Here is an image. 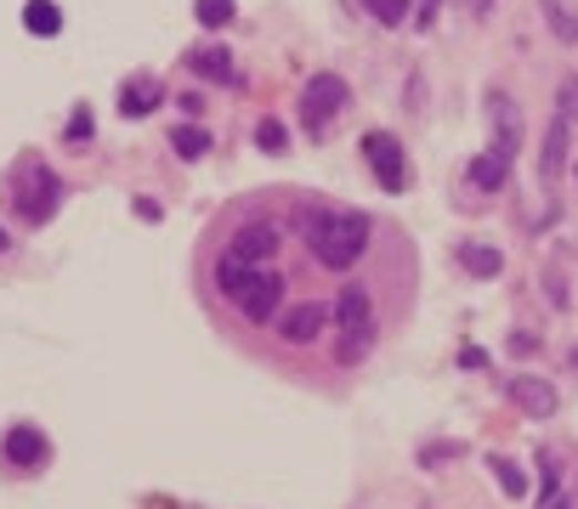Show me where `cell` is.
I'll return each instance as SVG.
<instances>
[{
  "mask_svg": "<svg viewBox=\"0 0 578 509\" xmlns=\"http://www.w3.org/2000/svg\"><path fill=\"white\" fill-rule=\"evenodd\" d=\"M296 227L312 249V261L329 267V272L358 267L363 249H369V216H358V210H318V204H307L296 216Z\"/></svg>",
  "mask_w": 578,
  "mask_h": 509,
  "instance_id": "obj_1",
  "label": "cell"
},
{
  "mask_svg": "<svg viewBox=\"0 0 578 509\" xmlns=\"http://www.w3.org/2000/svg\"><path fill=\"white\" fill-rule=\"evenodd\" d=\"M374 305H369V289L347 283L341 300H334V363H363L369 345H374Z\"/></svg>",
  "mask_w": 578,
  "mask_h": 509,
  "instance_id": "obj_2",
  "label": "cell"
},
{
  "mask_svg": "<svg viewBox=\"0 0 578 509\" xmlns=\"http://www.w3.org/2000/svg\"><path fill=\"white\" fill-rule=\"evenodd\" d=\"M12 204H18V216L29 221V227H45L58 216V204H63V181L45 170L40 159H18V170H12V193H7Z\"/></svg>",
  "mask_w": 578,
  "mask_h": 509,
  "instance_id": "obj_3",
  "label": "cell"
},
{
  "mask_svg": "<svg viewBox=\"0 0 578 509\" xmlns=\"http://www.w3.org/2000/svg\"><path fill=\"white\" fill-rule=\"evenodd\" d=\"M347 102H352V91H347L341 74H312L307 91H301V125H307V136H323L329 120H341Z\"/></svg>",
  "mask_w": 578,
  "mask_h": 509,
  "instance_id": "obj_4",
  "label": "cell"
},
{
  "mask_svg": "<svg viewBox=\"0 0 578 509\" xmlns=\"http://www.w3.org/2000/svg\"><path fill=\"white\" fill-rule=\"evenodd\" d=\"M363 159H369V170L380 176L385 193H403L409 187V159H403V142L392 131H369L363 136Z\"/></svg>",
  "mask_w": 578,
  "mask_h": 509,
  "instance_id": "obj_5",
  "label": "cell"
},
{
  "mask_svg": "<svg viewBox=\"0 0 578 509\" xmlns=\"http://www.w3.org/2000/svg\"><path fill=\"white\" fill-rule=\"evenodd\" d=\"M488 131H494V153L499 159H516V147H522V108H516V96L510 91H488Z\"/></svg>",
  "mask_w": 578,
  "mask_h": 509,
  "instance_id": "obj_6",
  "label": "cell"
},
{
  "mask_svg": "<svg viewBox=\"0 0 578 509\" xmlns=\"http://www.w3.org/2000/svg\"><path fill=\"white\" fill-rule=\"evenodd\" d=\"M0 458H7V465L12 470H45V465H52V442H45L34 425H12L7 430V442H0Z\"/></svg>",
  "mask_w": 578,
  "mask_h": 509,
  "instance_id": "obj_7",
  "label": "cell"
},
{
  "mask_svg": "<svg viewBox=\"0 0 578 509\" xmlns=\"http://www.w3.org/2000/svg\"><path fill=\"white\" fill-rule=\"evenodd\" d=\"M329 305L323 300H307V305H289V312H278V334L289 340V345H312L323 329H329Z\"/></svg>",
  "mask_w": 578,
  "mask_h": 509,
  "instance_id": "obj_8",
  "label": "cell"
},
{
  "mask_svg": "<svg viewBox=\"0 0 578 509\" xmlns=\"http://www.w3.org/2000/svg\"><path fill=\"white\" fill-rule=\"evenodd\" d=\"M505 396L522 407L527 419H550V414H556V402H561V396H556V385H550V380H539V374H516V380L505 385Z\"/></svg>",
  "mask_w": 578,
  "mask_h": 509,
  "instance_id": "obj_9",
  "label": "cell"
},
{
  "mask_svg": "<svg viewBox=\"0 0 578 509\" xmlns=\"http://www.w3.org/2000/svg\"><path fill=\"white\" fill-rule=\"evenodd\" d=\"M159 102H165L159 74H131V80L120 85V114H125V120H148Z\"/></svg>",
  "mask_w": 578,
  "mask_h": 509,
  "instance_id": "obj_10",
  "label": "cell"
},
{
  "mask_svg": "<svg viewBox=\"0 0 578 509\" xmlns=\"http://www.w3.org/2000/svg\"><path fill=\"white\" fill-rule=\"evenodd\" d=\"M238 312H245L250 323H272V318L283 312V278H278V272H261L256 289L238 300Z\"/></svg>",
  "mask_w": 578,
  "mask_h": 509,
  "instance_id": "obj_11",
  "label": "cell"
},
{
  "mask_svg": "<svg viewBox=\"0 0 578 509\" xmlns=\"http://www.w3.org/2000/svg\"><path fill=\"white\" fill-rule=\"evenodd\" d=\"M567 147H572V125H567V120H550V125H545V147H539V181H545V187L561 181Z\"/></svg>",
  "mask_w": 578,
  "mask_h": 509,
  "instance_id": "obj_12",
  "label": "cell"
},
{
  "mask_svg": "<svg viewBox=\"0 0 578 509\" xmlns=\"http://www.w3.org/2000/svg\"><path fill=\"white\" fill-rule=\"evenodd\" d=\"M187 69L199 74V80H216V85H245V80H238V69H233V51L227 45H193L187 51Z\"/></svg>",
  "mask_w": 578,
  "mask_h": 509,
  "instance_id": "obj_13",
  "label": "cell"
},
{
  "mask_svg": "<svg viewBox=\"0 0 578 509\" xmlns=\"http://www.w3.org/2000/svg\"><path fill=\"white\" fill-rule=\"evenodd\" d=\"M283 249V238H278V227H267V221H250V227H238V238H233V254L238 261H272V254Z\"/></svg>",
  "mask_w": 578,
  "mask_h": 509,
  "instance_id": "obj_14",
  "label": "cell"
},
{
  "mask_svg": "<svg viewBox=\"0 0 578 509\" xmlns=\"http://www.w3.org/2000/svg\"><path fill=\"white\" fill-rule=\"evenodd\" d=\"M256 278H261V272H256L250 261H238V254H233V249H227V254H221V261H216V289H221V294H227L233 305H238V300H245V294L256 289Z\"/></svg>",
  "mask_w": 578,
  "mask_h": 509,
  "instance_id": "obj_15",
  "label": "cell"
},
{
  "mask_svg": "<svg viewBox=\"0 0 578 509\" xmlns=\"http://www.w3.org/2000/svg\"><path fill=\"white\" fill-rule=\"evenodd\" d=\"M505 181H510V159H499L494 147L471 159V187L476 193H505Z\"/></svg>",
  "mask_w": 578,
  "mask_h": 509,
  "instance_id": "obj_16",
  "label": "cell"
},
{
  "mask_svg": "<svg viewBox=\"0 0 578 509\" xmlns=\"http://www.w3.org/2000/svg\"><path fill=\"white\" fill-rule=\"evenodd\" d=\"M23 29H29V34H40V40L63 34V12H58V0H29V7H23Z\"/></svg>",
  "mask_w": 578,
  "mask_h": 509,
  "instance_id": "obj_17",
  "label": "cell"
},
{
  "mask_svg": "<svg viewBox=\"0 0 578 509\" xmlns=\"http://www.w3.org/2000/svg\"><path fill=\"white\" fill-rule=\"evenodd\" d=\"M460 267H465L471 278H499V272H505V254L488 249V243H465V249H460Z\"/></svg>",
  "mask_w": 578,
  "mask_h": 509,
  "instance_id": "obj_18",
  "label": "cell"
},
{
  "mask_svg": "<svg viewBox=\"0 0 578 509\" xmlns=\"http://www.w3.org/2000/svg\"><path fill=\"white\" fill-rule=\"evenodd\" d=\"M545 7V29L561 40V45H578V12L567 7V0H539Z\"/></svg>",
  "mask_w": 578,
  "mask_h": 509,
  "instance_id": "obj_19",
  "label": "cell"
},
{
  "mask_svg": "<svg viewBox=\"0 0 578 509\" xmlns=\"http://www.w3.org/2000/svg\"><path fill=\"white\" fill-rule=\"evenodd\" d=\"M488 470H494V481H499V492H505V498H522V492H527V476H522L516 458L494 453V458H488Z\"/></svg>",
  "mask_w": 578,
  "mask_h": 509,
  "instance_id": "obj_20",
  "label": "cell"
},
{
  "mask_svg": "<svg viewBox=\"0 0 578 509\" xmlns=\"http://www.w3.org/2000/svg\"><path fill=\"white\" fill-rule=\"evenodd\" d=\"M171 147L182 153V159H205V153H210V136H205V125H176V131H171Z\"/></svg>",
  "mask_w": 578,
  "mask_h": 509,
  "instance_id": "obj_21",
  "label": "cell"
},
{
  "mask_svg": "<svg viewBox=\"0 0 578 509\" xmlns=\"http://www.w3.org/2000/svg\"><path fill=\"white\" fill-rule=\"evenodd\" d=\"M363 12L380 23V29H398L409 18V0H363Z\"/></svg>",
  "mask_w": 578,
  "mask_h": 509,
  "instance_id": "obj_22",
  "label": "cell"
},
{
  "mask_svg": "<svg viewBox=\"0 0 578 509\" xmlns=\"http://www.w3.org/2000/svg\"><path fill=\"white\" fill-rule=\"evenodd\" d=\"M193 18L205 29H227L233 23V0H193Z\"/></svg>",
  "mask_w": 578,
  "mask_h": 509,
  "instance_id": "obj_23",
  "label": "cell"
},
{
  "mask_svg": "<svg viewBox=\"0 0 578 509\" xmlns=\"http://www.w3.org/2000/svg\"><path fill=\"white\" fill-rule=\"evenodd\" d=\"M556 120L578 125V74H561V85H556Z\"/></svg>",
  "mask_w": 578,
  "mask_h": 509,
  "instance_id": "obj_24",
  "label": "cell"
},
{
  "mask_svg": "<svg viewBox=\"0 0 578 509\" xmlns=\"http://www.w3.org/2000/svg\"><path fill=\"white\" fill-rule=\"evenodd\" d=\"M256 147H261V153H283V147H289L283 120H261V125H256Z\"/></svg>",
  "mask_w": 578,
  "mask_h": 509,
  "instance_id": "obj_25",
  "label": "cell"
},
{
  "mask_svg": "<svg viewBox=\"0 0 578 509\" xmlns=\"http://www.w3.org/2000/svg\"><path fill=\"white\" fill-rule=\"evenodd\" d=\"M465 447L460 442H431V447H420V465H443V458H460Z\"/></svg>",
  "mask_w": 578,
  "mask_h": 509,
  "instance_id": "obj_26",
  "label": "cell"
},
{
  "mask_svg": "<svg viewBox=\"0 0 578 509\" xmlns=\"http://www.w3.org/2000/svg\"><path fill=\"white\" fill-rule=\"evenodd\" d=\"M69 142H91V108H74V120H69Z\"/></svg>",
  "mask_w": 578,
  "mask_h": 509,
  "instance_id": "obj_27",
  "label": "cell"
},
{
  "mask_svg": "<svg viewBox=\"0 0 578 509\" xmlns=\"http://www.w3.org/2000/svg\"><path fill=\"white\" fill-rule=\"evenodd\" d=\"M437 12H443V0H414V23H420V29L437 23Z\"/></svg>",
  "mask_w": 578,
  "mask_h": 509,
  "instance_id": "obj_28",
  "label": "cell"
},
{
  "mask_svg": "<svg viewBox=\"0 0 578 509\" xmlns=\"http://www.w3.org/2000/svg\"><path fill=\"white\" fill-rule=\"evenodd\" d=\"M545 294H550L556 305H567V300H572V289H567V278H561V272H550V278H545Z\"/></svg>",
  "mask_w": 578,
  "mask_h": 509,
  "instance_id": "obj_29",
  "label": "cell"
},
{
  "mask_svg": "<svg viewBox=\"0 0 578 509\" xmlns=\"http://www.w3.org/2000/svg\"><path fill=\"white\" fill-rule=\"evenodd\" d=\"M176 102H182V114H199V108H205V96H199V91H182Z\"/></svg>",
  "mask_w": 578,
  "mask_h": 509,
  "instance_id": "obj_30",
  "label": "cell"
},
{
  "mask_svg": "<svg viewBox=\"0 0 578 509\" xmlns=\"http://www.w3.org/2000/svg\"><path fill=\"white\" fill-rule=\"evenodd\" d=\"M460 7H465L471 18H488V7H494V0H460Z\"/></svg>",
  "mask_w": 578,
  "mask_h": 509,
  "instance_id": "obj_31",
  "label": "cell"
},
{
  "mask_svg": "<svg viewBox=\"0 0 578 509\" xmlns=\"http://www.w3.org/2000/svg\"><path fill=\"white\" fill-rule=\"evenodd\" d=\"M545 509H572V503H567V498H550V503H545Z\"/></svg>",
  "mask_w": 578,
  "mask_h": 509,
  "instance_id": "obj_32",
  "label": "cell"
},
{
  "mask_svg": "<svg viewBox=\"0 0 578 509\" xmlns=\"http://www.w3.org/2000/svg\"><path fill=\"white\" fill-rule=\"evenodd\" d=\"M12 249V238H7V227H0V254H7Z\"/></svg>",
  "mask_w": 578,
  "mask_h": 509,
  "instance_id": "obj_33",
  "label": "cell"
},
{
  "mask_svg": "<svg viewBox=\"0 0 578 509\" xmlns=\"http://www.w3.org/2000/svg\"><path fill=\"white\" fill-rule=\"evenodd\" d=\"M572 509H578V503H572Z\"/></svg>",
  "mask_w": 578,
  "mask_h": 509,
  "instance_id": "obj_34",
  "label": "cell"
}]
</instances>
